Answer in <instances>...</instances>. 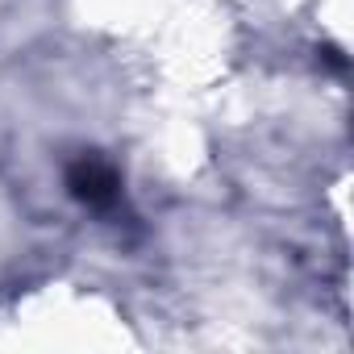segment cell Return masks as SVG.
Returning <instances> with one entry per match:
<instances>
[{
	"label": "cell",
	"mask_w": 354,
	"mask_h": 354,
	"mask_svg": "<svg viewBox=\"0 0 354 354\" xmlns=\"http://www.w3.org/2000/svg\"><path fill=\"white\" fill-rule=\"evenodd\" d=\"M67 192L84 205V209H113L117 196H121V175L109 158L100 154H80L71 167H67Z\"/></svg>",
	"instance_id": "1"
}]
</instances>
